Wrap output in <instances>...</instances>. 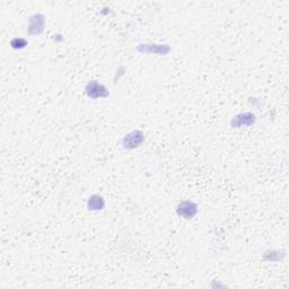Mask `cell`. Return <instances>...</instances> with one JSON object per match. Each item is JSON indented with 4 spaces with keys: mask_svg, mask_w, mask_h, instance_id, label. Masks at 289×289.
<instances>
[{
    "mask_svg": "<svg viewBox=\"0 0 289 289\" xmlns=\"http://www.w3.org/2000/svg\"><path fill=\"white\" fill-rule=\"evenodd\" d=\"M85 94L87 95V98L91 100H99L108 98L110 91L102 82L98 80H89L85 86Z\"/></svg>",
    "mask_w": 289,
    "mask_h": 289,
    "instance_id": "6da1fadb",
    "label": "cell"
},
{
    "mask_svg": "<svg viewBox=\"0 0 289 289\" xmlns=\"http://www.w3.org/2000/svg\"><path fill=\"white\" fill-rule=\"evenodd\" d=\"M145 134L141 130H132L127 134L122 139V147L125 149H136L144 144Z\"/></svg>",
    "mask_w": 289,
    "mask_h": 289,
    "instance_id": "7a4b0ae2",
    "label": "cell"
},
{
    "mask_svg": "<svg viewBox=\"0 0 289 289\" xmlns=\"http://www.w3.org/2000/svg\"><path fill=\"white\" fill-rule=\"evenodd\" d=\"M176 214L186 220L195 218L198 214V205L191 200H183L177 205Z\"/></svg>",
    "mask_w": 289,
    "mask_h": 289,
    "instance_id": "3957f363",
    "label": "cell"
},
{
    "mask_svg": "<svg viewBox=\"0 0 289 289\" xmlns=\"http://www.w3.org/2000/svg\"><path fill=\"white\" fill-rule=\"evenodd\" d=\"M45 25V17L42 14H34L29 20V26H27V33L30 35H39L43 32Z\"/></svg>",
    "mask_w": 289,
    "mask_h": 289,
    "instance_id": "277c9868",
    "label": "cell"
},
{
    "mask_svg": "<svg viewBox=\"0 0 289 289\" xmlns=\"http://www.w3.org/2000/svg\"><path fill=\"white\" fill-rule=\"evenodd\" d=\"M256 120L255 114L252 112H244L240 113L237 116L233 117L231 120V126L233 128H243V127H250L252 125H254V122Z\"/></svg>",
    "mask_w": 289,
    "mask_h": 289,
    "instance_id": "5b68a950",
    "label": "cell"
},
{
    "mask_svg": "<svg viewBox=\"0 0 289 289\" xmlns=\"http://www.w3.org/2000/svg\"><path fill=\"white\" fill-rule=\"evenodd\" d=\"M138 51L143 53H154V54H159V56H166V54L171 51V47H169L168 44L146 43L139 45Z\"/></svg>",
    "mask_w": 289,
    "mask_h": 289,
    "instance_id": "8992f818",
    "label": "cell"
},
{
    "mask_svg": "<svg viewBox=\"0 0 289 289\" xmlns=\"http://www.w3.org/2000/svg\"><path fill=\"white\" fill-rule=\"evenodd\" d=\"M105 207V200L101 195L95 194L93 196H90L88 200H87V208L90 212H100V210H103Z\"/></svg>",
    "mask_w": 289,
    "mask_h": 289,
    "instance_id": "52a82bcc",
    "label": "cell"
},
{
    "mask_svg": "<svg viewBox=\"0 0 289 289\" xmlns=\"http://www.w3.org/2000/svg\"><path fill=\"white\" fill-rule=\"evenodd\" d=\"M27 44H29V42H27V40L23 39V38H14L11 41V47L13 49H15V50L24 49V48H26Z\"/></svg>",
    "mask_w": 289,
    "mask_h": 289,
    "instance_id": "ba28073f",
    "label": "cell"
}]
</instances>
